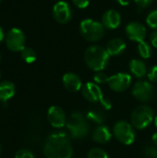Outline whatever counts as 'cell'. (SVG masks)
<instances>
[{
  "label": "cell",
  "mask_w": 157,
  "mask_h": 158,
  "mask_svg": "<svg viewBox=\"0 0 157 158\" xmlns=\"http://www.w3.org/2000/svg\"><path fill=\"white\" fill-rule=\"evenodd\" d=\"M6 44L12 52H21L25 48V35L18 28H12L6 35Z\"/></svg>",
  "instance_id": "cell-8"
},
{
  "label": "cell",
  "mask_w": 157,
  "mask_h": 158,
  "mask_svg": "<svg viewBox=\"0 0 157 158\" xmlns=\"http://www.w3.org/2000/svg\"><path fill=\"white\" fill-rule=\"evenodd\" d=\"M150 42L154 47L157 48V31H154L150 36Z\"/></svg>",
  "instance_id": "cell-31"
},
{
  "label": "cell",
  "mask_w": 157,
  "mask_h": 158,
  "mask_svg": "<svg viewBox=\"0 0 157 158\" xmlns=\"http://www.w3.org/2000/svg\"><path fill=\"white\" fill-rule=\"evenodd\" d=\"M155 126H156L157 128V117L156 118H155Z\"/></svg>",
  "instance_id": "cell-35"
},
{
  "label": "cell",
  "mask_w": 157,
  "mask_h": 158,
  "mask_svg": "<svg viewBox=\"0 0 157 158\" xmlns=\"http://www.w3.org/2000/svg\"><path fill=\"white\" fill-rule=\"evenodd\" d=\"M89 120L81 112L72 113L67 120V128L74 139H81L88 135L90 131Z\"/></svg>",
  "instance_id": "cell-3"
},
{
  "label": "cell",
  "mask_w": 157,
  "mask_h": 158,
  "mask_svg": "<svg viewBox=\"0 0 157 158\" xmlns=\"http://www.w3.org/2000/svg\"><path fill=\"white\" fill-rule=\"evenodd\" d=\"M16 92L15 85L8 81L0 82V101L6 102L14 96Z\"/></svg>",
  "instance_id": "cell-18"
},
{
  "label": "cell",
  "mask_w": 157,
  "mask_h": 158,
  "mask_svg": "<svg viewBox=\"0 0 157 158\" xmlns=\"http://www.w3.org/2000/svg\"><path fill=\"white\" fill-rule=\"evenodd\" d=\"M0 154H1V147H0Z\"/></svg>",
  "instance_id": "cell-37"
},
{
  "label": "cell",
  "mask_w": 157,
  "mask_h": 158,
  "mask_svg": "<svg viewBox=\"0 0 157 158\" xmlns=\"http://www.w3.org/2000/svg\"><path fill=\"white\" fill-rule=\"evenodd\" d=\"M80 31L82 37L89 42H96L105 35V26L92 19H85L80 24Z\"/></svg>",
  "instance_id": "cell-4"
},
{
  "label": "cell",
  "mask_w": 157,
  "mask_h": 158,
  "mask_svg": "<svg viewBox=\"0 0 157 158\" xmlns=\"http://www.w3.org/2000/svg\"><path fill=\"white\" fill-rule=\"evenodd\" d=\"M47 118L49 123L55 128H62L67 124V118L64 110L56 106H53L48 109Z\"/></svg>",
  "instance_id": "cell-13"
},
{
  "label": "cell",
  "mask_w": 157,
  "mask_h": 158,
  "mask_svg": "<svg viewBox=\"0 0 157 158\" xmlns=\"http://www.w3.org/2000/svg\"><path fill=\"white\" fill-rule=\"evenodd\" d=\"M0 61H1V55H0Z\"/></svg>",
  "instance_id": "cell-36"
},
{
  "label": "cell",
  "mask_w": 157,
  "mask_h": 158,
  "mask_svg": "<svg viewBox=\"0 0 157 158\" xmlns=\"http://www.w3.org/2000/svg\"><path fill=\"white\" fill-rule=\"evenodd\" d=\"M132 94L138 101L146 103L152 100V98L154 97L155 89L150 82L141 81L135 83L132 89Z\"/></svg>",
  "instance_id": "cell-9"
},
{
  "label": "cell",
  "mask_w": 157,
  "mask_h": 158,
  "mask_svg": "<svg viewBox=\"0 0 157 158\" xmlns=\"http://www.w3.org/2000/svg\"><path fill=\"white\" fill-rule=\"evenodd\" d=\"M127 47V44L124 40L120 38H114L110 40L106 45V51L109 56H119L121 55Z\"/></svg>",
  "instance_id": "cell-16"
},
{
  "label": "cell",
  "mask_w": 157,
  "mask_h": 158,
  "mask_svg": "<svg viewBox=\"0 0 157 158\" xmlns=\"http://www.w3.org/2000/svg\"><path fill=\"white\" fill-rule=\"evenodd\" d=\"M72 2L79 8H86L90 4V0H72Z\"/></svg>",
  "instance_id": "cell-29"
},
{
  "label": "cell",
  "mask_w": 157,
  "mask_h": 158,
  "mask_svg": "<svg viewBox=\"0 0 157 158\" xmlns=\"http://www.w3.org/2000/svg\"><path fill=\"white\" fill-rule=\"evenodd\" d=\"M130 70L136 78H143L147 74L146 64L141 59H132L130 63Z\"/></svg>",
  "instance_id": "cell-19"
},
{
  "label": "cell",
  "mask_w": 157,
  "mask_h": 158,
  "mask_svg": "<svg viewBox=\"0 0 157 158\" xmlns=\"http://www.w3.org/2000/svg\"><path fill=\"white\" fill-rule=\"evenodd\" d=\"M102 23L105 28L109 30H115L121 23V16L118 11L115 9H109L104 13L102 17Z\"/></svg>",
  "instance_id": "cell-14"
},
{
  "label": "cell",
  "mask_w": 157,
  "mask_h": 158,
  "mask_svg": "<svg viewBox=\"0 0 157 158\" xmlns=\"http://www.w3.org/2000/svg\"><path fill=\"white\" fill-rule=\"evenodd\" d=\"M146 22L150 28L157 31V9L153 10L152 12L149 13V15L146 18Z\"/></svg>",
  "instance_id": "cell-24"
},
{
  "label": "cell",
  "mask_w": 157,
  "mask_h": 158,
  "mask_svg": "<svg viewBox=\"0 0 157 158\" xmlns=\"http://www.w3.org/2000/svg\"><path fill=\"white\" fill-rule=\"evenodd\" d=\"M148 79L152 82H157V65L151 68L149 72L147 73Z\"/></svg>",
  "instance_id": "cell-28"
},
{
  "label": "cell",
  "mask_w": 157,
  "mask_h": 158,
  "mask_svg": "<svg viewBox=\"0 0 157 158\" xmlns=\"http://www.w3.org/2000/svg\"><path fill=\"white\" fill-rule=\"evenodd\" d=\"M88 158H108L105 151L101 148H93L88 153Z\"/></svg>",
  "instance_id": "cell-23"
},
{
  "label": "cell",
  "mask_w": 157,
  "mask_h": 158,
  "mask_svg": "<svg viewBox=\"0 0 157 158\" xmlns=\"http://www.w3.org/2000/svg\"><path fill=\"white\" fill-rule=\"evenodd\" d=\"M126 32L128 37L131 41H135L138 43H141L144 41L147 31L146 28L140 22L137 21H131L126 26Z\"/></svg>",
  "instance_id": "cell-12"
},
{
  "label": "cell",
  "mask_w": 157,
  "mask_h": 158,
  "mask_svg": "<svg viewBox=\"0 0 157 158\" xmlns=\"http://www.w3.org/2000/svg\"><path fill=\"white\" fill-rule=\"evenodd\" d=\"M143 156L146 158H157V148L152 145L146 146L143 149Z\"/></svg>",
  "instance_id": "cell-25"
},
{
  "label": "cell",
  "mask_w": 157,
  "mask_h": 158,
  "mask_svg": "<svg viewBox=\"0 0 157 158\" xmlns=\"http://www.w3.org/2000/svg\"><path fill=\"white\" fill-rule=\"evenodd\" d=\"M15 158H35V156L31 151L27 149H21L17 152Z\"/></svg>",
  "instance_id": "cell-27"
},
{
  "label": "cell",
  "mask_w": 157,
  "mask_h": 158,
  "mask_svg": "<svg viewBox=\"0 0 157 158\" xmlns=\"http://www.w3.org/2000/svg\"><path fill=\"white\" fill-rule=\"evenodd\" d=\"M0 78H1V73H0Z\"/></svg>",
  "instance_id": "cell-38"
},
{
  "label": "cell",
  "mask_w": 157,
  "mask_h": 158,
  "mask_svg": "<svg viewBox=\"0 0 157 158\" xmlns=\"http://www.w3.org/2000/svg\"><path fill=\"white\" fill-rule=\"evenodd\" d=\"M113 134L120 143L130 145L135 140V132L132 126L124 120L118 121L113 128Z\"/></svg>",
  "instance_id": "cell-7"
},
{
  "label": "cell",
  "mask_w": 157,
  "mask_h": 158,
  "mask_svg": "<svg viewBox=\"0 0 157 158\" xmlns=\"http://www.w3.org/2000/svg\"><path fill=\"white\" fill-rule=\"evenodd\" d=\"M1 1H2V0H0V2H1Z\"/></svg>",
  "instance_id": "cell-39"
},
{
  "label": "cell",
  "mask_w": 157,
  "mask_h": 158,
  "mask_svg": "<svg viewBox=\"0 0 157 158\" xmlns=\"http://www.w3.org/2000/svg\"><path fill=\"white\" fill-rule=\"evenodd\" d=\"M117 2L121 6H128L131 2V0H117Z\"/></svg>",
  "instance_id": "cell-32"
},
{
  "label": "cell",
  "mask_w": 157,
  "mask_h": 158,
  "mask_svg": "<svg viewBox=\"0 0 157 158\" xmlns=\"http://www.w3.org/2000/svg\"><path fill=\"white\" fill-rule=\"evenodd\" d=\"M155 119L154 110L147 106L136 107L131 114V123L138 130H143L148 127Z\"/></svg>",
  "instance_id": "cell-5"
},
{
  "label": "cell",
  "mask_w": 157,
  "mask_h": 158,
  "mask_svg": "<svg viewBox=\"0 0 157 158\" xmlns=\"http://www.w3.org/2000/svg\"><path fill=\"white\" fill-rule=\"evenodd\" d=\"M109 54L106 49L98 45H92L88 47L84 54V60L86 65L93 70L102 71L109 62Z\"/></svg>",
  "instance_id": "cell-2"
},
{
  "label": "cell",
  "mask_w": 157,
  "mask_h": 158,
  "mask_svg": "<svg viewBox=\"0 0 157 158\" xmlns=\"http://www.w3.org/2000/svg\"><path fill=\"white\" fill-rule=\"evenodd\" d=\"M108 79H109V77L105 73L101 72V71L97 72L93 77L95 83H98V84H104V83L108 82Z\"/></svg>",
  "instance_id": "cell-26"
},
{
  "label": "cell",
  "mask_w": 157,
  "mask_h": 158,
  "mask_svg": "<svg viewBox=\"0 0 157 158\" xmlns=\"http://www.w3.org/2000/svg\"><path fill=\"white\" fill-rule=\"evenodd\" d=\"M131 81L132 79L130 74L125 72H120L109 77L107 83L113 91L123 92L130 86Z\"/></svg>",
  "instance_id": "cell-11"
},
{
  "label": "cell",
  "mask_w": 157,
  "mask_h": 158,
  "mask_svg": "<svg viewBox=\"0 0 157 158\" xmlns=\"http://www.w3.org/2000/svg\"><path fill=\"white\" fill-rule=\"evenodd\" d=\"M86 118H87V119L89 121L93 122L95 124H99V125H102L105 120V116L104 112H102L99 109H92V110H90L87 113Z\"/></svg>",
  "instance_id": "cell-20"
},
{
  "label": "cell",
  "mask_w": 157,
  "mask_h": 158,
  "mask_svg": "<svg viewBox=\"0 0 157 158\" xmlns=\"http://www.w3.org/2000/svg\"><path fill=\"white\" fill-rule=\"evenodd\" d=\"M152 141H153V143H155V146L157 147V132L156 133H155V134L153 135Z\"/></svg>",
  "instance_id": "cell-34"
},
{
  "label": "cell",
  "mask_w": 157,
  "mask_h": 158,
  "mask_svg": "<svg viewBox=\"0 0 157 158\" xmlns=\"http://www.w3.org/2000/svg\"><path fill=\"white\" fill-rule=\"evenodd\" d=\"M81 93L83 97L92 103H100L105 109H110L112 105L111 102L105 99L103 95L102 90L97 83L87 82L82 86Z\"/></svg>",
  "instance_id": "cell-6"
},
{
  "label": "cell",
  "mask_w": 157,
  "mask_h": 158,
  "mask_svg": "<svg viewBox=\"0 0 157 158\" xmlns=\"http://www.w3.org/2000/svg\"><path fill=\"white\" fill-rule=\"evenodd\" d=\"M43 153L47 158H71L73 149L67 134L56 132L49 135L45 140Z\"/></svg>",
  "instance_id": "cell-1"
},
{
  "label": "cell",
  "mask_w": 157,
  "mask_h": 158,
  "mask_svg": "<svg viewBox=\"0 0 157 158\" xmlns=\"http://www.w3.org/2000/svg\"><path fill=\"white\" fill-rule=\"evenodd\" d=\"M134 1H135L136 5L140 7H147L153 2V0H134Z\"/></svg>",
  "instance_id": "cell-30"
},
{
  "label": "cell",
  "mask_w": 157,
  "mask_h": 158,
  "mask_svg": "<svg viewBox=\"0 0 157 158\" xmlns=\"http://www.w3.org/2000/svg\"><path fill=\"white\" fill-rule=\"evenodd\" d=\"M72 9L69 5L65 1H58L53 6V17L61 24H65L70 21L72 19Z\"/></svg>",
  "instance_id": "cell-10"
},
{
  "label": "cell",
  "mask_w": 157,
  "mask_h": 158,
  "mask_svg": "<svg viewBox=\"0 0 157 158\" xmlns=\"http://www.w3.org/2000/svg\"><path fill=\"white\" fill-rule=\"evenodd\" d=\"M138 52L143 58H149L152 55V47L147 42L143 41L138 44Z\"/></svg>",
  "instance_id": "cell-21"
},
{
  "label": "cell",
  "mask_w": 157,
  "mask_h": 158,
  "mask_svg": "<svg viewBox=\"0 0 157 158\" xmlns=\"http://www.w3.org/2000/svg\"><path fill=\"white\" fill-rule=\"evenodd\" d=\"M93 140L98 143H106L111 140L112 133L108 127L105 125H100L93 132Z\"/></svg>",
  "instance_id": "cell-17"
},
{
  "label": "cell",
  "mask_w": 157,
  "mask_h": 158,
  "mask_svg": "<svg viewBox=\"0 0 157 158\" xmlns=\"http://www.w3.org/2000/svg\"><path fill=\"white\" fill-rule=\"evenodd\" d=\"M5 38H6V36H5L4 30H3V28L0 26V43H1V42H3Z\"/></svg>",
  "instance_id": "cell-33"
},
{
  "label": "cell",
  "mask_w": 157,
  "mask_h": 158,
  "mask_svg": "<svg viewBox=\"0 0 157 158\" xmlns=\"http://www.w3.org/2000/svg\"><path fill=\"white\" fill-rule=\"evenodd\" d=\"M63 84L65 86V88L69 91V92H78L81 89L82 87V82L81 78L73 73V72H68L63 76Z\"/></svg>",
  "instance_id": "cell-15"
},
{
  "label": "cell",
  "mask_w": 157,
  "mask_h": 158,
  "mask_svg": "<svg viewBox=\"0 0 157 158\" xmlns=\"http://www.w3.org/2000/svg\"><path fill=\"white\" fill-rule=\"evenodd\" d=\"M21 57L22 59L26 62V63H33L36 60V53L32 48L30 47H25L21 52H20Z\"/></svg>",
  "instance_id": "cell-22"
}]
</instances>
